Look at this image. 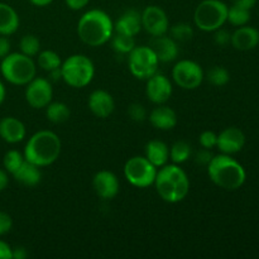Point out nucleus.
<instances>
[{
	"mask_svg": "<svg viewBox=\"0 0 259 259\" xmlns=\"http://www.w3.org/2000/svg\"><path fill=\"white\" fill-rule=\"evenodd\" d=\"M149 121L159 131H171L177 125V114L174 109L161 104L151 111Z\"/></svg>",
	"mask_w": 259,
	"mask_h": 259,
	"instance_id": "412c9836",
	"label": "nucleus"
},
{
	"mask_svg": "<svg viewBox=\"0 0 259 259\" xmlns=\"http://www.w3.org/2000/svg\"><path fill=\"white\" fill-rule=\"evenodd\" d=\"M62 80L75 89L86 88L93 81L95 66L85 55H72L66 58L61 65Z\"/></svg>",
	"mask_w": 259,
	"mask_h": 259,
	"instance_id": "423d86ee",
	"label": "nucleus"
},
{
	"mask_svg": "<svg viewBox=\"0 0 259 259\" xmlns=\"http://www.w3.org/2000/svg\"><path fill=\"white\" fill-rule=\"evenodd\" d=\"M230 45L238 51H250L259 45V30L253 27L243 25L232 33Z\"/></svg>",
	"mask_w": 259,
	"mask_h": 259,
	"instance_id": "aec40b11",
	"label": "nucleus"
},
{
	"mask_svg": "<svg viewBox=\"0 0 259 259\" xmlns=\"http://www.w3.org/2000/svg\"><path fill=\"white\" fill-rule=\"evenodd\" d=\"M257 0H232V5H235V7L244 8V9L250 10L255 5Z\"/></svg>",
	"mask_w": 259,
	"mask_h": 259,
	"instance_id": "79ce46f5",
	"label": "nucleus"
},
{
	"mask_svg": "<svg viewBox=\"0 0 259 259\" xmlns=\"http://www.w3.org/2000/svg\"><path fill=\"white\" fill-rule=\"evenodd\" d=\"M111 47L118 55H129L136 47V39L131 35L115 33L111 37Z\"/></svg>",
	"mask_w": 259,
	"mask_h": 259,
	"instance_id": "bb28decb",
	"label": "nucleus"
},
{
	"mask_svg": "<svg viewBox=\"0 0 259 259\" xmlns=\"http://www.w3.org/2000/svg\"><path fill=\"white\" fill-rule=\"evenodd\" d=\"M25 125L14 116H5L0 120V138L10 144L22 142L25 138Z\"/></svg>",
	"mask_w": 259,
	"mask_h": 259,
	"instance_id": "a211bd4d",
	"label": "nucleus"
},
{
	"mask_svg": "<svg viewBox=\"0 0 259 259\" xmlns=\"http://www.w3.org/2000/svg\"><path fill=\"white\" fill-rule=\"evenodd\" d=\"M25 86V100L33 109H45L52 101L53 89L47 78L34 77Z\"/></svg>",
	"mask_w": 259,
	"mask_h": 259,
	"instance_id": "9b49d317",
	"label": "nucleus"
},
{
	"mask_svg": "<svg viewBox=\"0 0 259 259\" xmlns=\"http://www.w3.org/2000/svg\"><path fill=\"white\" fill-rule=\"evenodd\" d=\"M169 29V37L174 38L177 43H184L189 42L194 37V29H192L191 25L189 23H176L175 25H172Z\"/></svg>",
	"mask_w": 259,
	"mask_h": 259,
	"instance_id": "7c9ffc66",
	"label": "nucleus"
},
{
	"mask_svg": "<svg viewBox=\"0 0 259 259\" xmlns=\"http://www.w3.org/2000/svg\"><path fill=\"white\" fill-rule=\"evenodd\" d=\"M19 28V15L7 3H0V35H12Z\"/></svg>",
	"mask_w": 259,
	"mask_h": 259,
	"instance_id": "b1692460",
	"label": "nucleus"
},
{
	"mask_svg": "<svg viewBox=\"0 0 259 259\" xmlns=\"http://www.w3.org/2000/svg\"><path fill=\"white\" fill-rule=\"evenodd\" d=\"M45 109L46 116L53 124L65 123V121L68 120L71 115L70 108L65 103H61V101H56V103L51 101Z\"/></svg>",
	"mask_w": 259,
	"mask_h": 259,
	"instance_id": "393cba45",
	"label": "nucleus"
},
{
	"mask_svg": "<svg viewBox=\"0 0 259 259\" xmlns=\"http://www.w3.org/2000/svg\"><path fill=\"white\" fill-rule=\"evenodd\" d=\"M25 161L23 153H20L17 149H10L5 153L4 158H3V166H4V169L8 172V174L13 175L20 166L23 164V162Z\"/></svg>",
	"mask_w": 259,
	"mask_h": 259,
	"instance_id": "2f4dec72",
	"label": "nucleus"
},
{
	"mask_svg": "<svg viewBox=\"0 0 259 259\" xmlns=\"http://www.w3.org/2000/svg\"><path fill=\"white\" fill-rule=\"evenodd\" d=\"M8 184H9V177H8V172L5 169L0 168V192L4 191L7 189Z\"/></svg>",
	"mask_w": 259,
	"mask_h": 259,
	"instance_id": "c03bdc74",
	"label": "nucleus"
},
{
	"mask_svg": "<svg viewBox=\"0 0 259 259\" xmlns=\"http://www.w3.org/2000/svg\"><path fill=\"white\" fill-rule=\"evenodd\" d=\"M29 2L32 3L33 5H35V7H47V5H50L53 0H29Z\"/></svg>",
	"mask_w": 259,
	"mask_h": 259,
	"instance_id": "a18cd8bd",
	"label": "nucleus"
},
{
	"mask_svg": "<svg viewBox=\"0 0 259 259\" xmlns=\"http://www.w3.org/2000/svg\"><path fill=\"white\" fill-rule=\"evenodd\" d=\"M119 180L115 174L108 169L99 171L93 179V189L103 200H111L119 192Z\"/></svg>",
	"mask_w": 259,
	"mask_h": 259,
	"instance_id": "2eb2a0df",
	"label": "nucleus"
},
{
	"mask_svg": "<svg viewBox=\"0 0 259 259\" xmlns=\"http://www.w3.org/2000/svg\"><path fill=\"white\" fill-rule=\"evenodd\" d=\"M158 58L149 46H136L129 53V71L139 80H147L153 76L158 70Z\"/></svg>",
	"mask_w": 259,
	"mask_h": 259,
	"instance_id": "1a4fd4ad",
	"label": "nucleus"
},
{
	"mask_svg": "<svg viewBox=\"0 0 259 259\" xmlns=\"http://www.w3.org/2000/svg\"><path fill=\"white\" fill-rule=\"evenodd\" d=\"M245 144V136L237 126H229L218 134L217 148L224 154L238 153L243 149Z\"/></svg>",
	"mask_w": 259,
	"mask_h": 259,
	"instance_id": "4468645a",
	"label": "nucleus"
},
{
	"mask_svg": "<svg viewBox=\"0 0 259 259\" xmlns=\"http://www.w3.org/2000/svg\"><path fill=\"white\" fill-rule=\"evenodd\" d=\"M212 157L214 156H212V153L210 152V149L202 148L201 151H199L196 153V156H195V161H196V163L201 164V166H207L209 162L211 161Z\"/></svg>",
	"mask_w": 259,
	"mask_h": 259,
	"instance_id": "4c0bfd02",
	"label": "nucleus"
},
{
	"mask_svg": "<svg viewBox=\"0 0 259 259\" xmlns=\"http://www.w3.org/2000/svg\"><path fill=\"white\" fill-rule=\"evenodd\" d=\"M205 78L211 83L212 86H218V88H222L225 86L230 80V73L223 66H214V67L210 68L209 71L205 75Z\"/></svg>",
	"mask_w": 259,
	"mask_h": 259,
	"instance_id": "c756f323",
	"label": "nucleus"
},
{
	"mask_svg": "<svg viewBox=\"0 0 259 259\" xmlns=\"http://www.w3.org/2000/svg\"><path fill=\"white\" fill-rule=\"evenodd\" d=\"M66 5L72 10H81L90 3V0H65Z\"/></svg>",
	"mask_w": 259,
	"mask_h": 259,
	"instance_id": "ea45409f",
	"label": "nucleus"
},
{
	"mask_svg": "<svg viewBox=\"0 0 259 259\" xmlns=\"http://www.w3.org/2000/svg\"><path fill=\"white\" fill-rule=\"evenodd\" d=\"M172 78L181 89L195 90L202 83L205 73L201 66L195 61L181 60L172 68Z\"/></svg>",
	"mask_w": 259,
	"mask_h": 259,
	"instance_id": "9d476101",
	"label": "nucleus"
},
{
	"mask_svg": "<svg viewBox=\"0 0 259 259\" xmlns=\"http://www.w3.org/2000/svg\"><path fill=\"white\" fill-rule=\"evenodd\" d=\"M142 15V28L152 37L163 35L168 32L169 20L166 12L157 5L144 8Z\"/></svg>",
	"mask_w": 259,
	"mask_h": 259,
	"instance_id": "f8f14e48",
	"label": "nucleus"
},
{
	"mask_svg": "<svg viewBox=\"0 0 259 259\" xmlns=\"http://www.w3.org/2000/svg\"><path fill=\"white\" fill-rule=\"evenodd\" d=\"M144 157L151 162L157 168H161L167 164L169 159V148L164 142L153 139L146 144L144 148Z\"/></svg>",
	"mask_w": 259,
	"mask_h": 259,
	"instance_id": "4be33fe9",
	"label": "nucleus"
},
{
	"mask_svg": "<svg viewBox=\"0 0 259 259\" xmlns=\"http://www.w3.org/2000/svg\"><path fill=\"white\" fill-rule=\"evenodd\" d=\"M209 179L220 189L234 191L244 185L247 174L242 164L229 154L214 156L207 164Z\"/></svg>",
	"mask_w": 259,
	"mask_h": 259,
	"instance_id": "20e7f679",
	"label": "nucleus"
},
{
	"mask_svg": "<svg viewBox=\"0 0 259 259\" xmlns=\"http://www.w3.org/2000/svg\"><path fill=\"white\" fill-rule=\"evenodd\" d=\"M128 115L133 121L142 123L147 119V110L142 104L133 103L128 106Z\"/></svg>",
	"mask_w": 259,
	"mask_h": 259,
	"instance_id": "72a5a7b5",
	"label": "nucleus"
},
{
	"mask_svg": "<svg viewBox=\"0 0 259 259\" xmlns=\"http://www.w3.org/2000/svg\"><path fill=\"white\" fill-rule=\"evenodd\" d=\"M28 257V252L24 247L12 248V258L14 259H25Z\"/></svg>",
	"mask_w": 259,
	"mask_h": 259,
	"instance_id": "37998d69",
	"label": "nucleus"
},
{
	"mask_svg": "<svg viewBox=\"0 0 259 259\" xmlns=\"http://www.w3.org/2000/svg\"><path fill=\"white\" fill-rule=\"evenodd\" d=\"M157 194L163 201L176 204L189 195L190 180L179 164H164L157 171L154 180Z\"/></svg>",
	"mask_w": 259,
	"mask_h": 259,
	"instance_id": "f257e3e1",
	"label": "nucleus"
},
{
	"mask_svg": "<svg viewBox=\"0 0 259 259\" xmlns=\"http://www.w3.org/2000/svg\"><path fill=\"white\" fill-rule=\"evenodd\" d=\"M142 29V15L138 10L128 9L114 23V32L136 37Z\"/></svg>",
	"mask_w": 259,
	"mask_h": 259,
	"instance_id": "6ab92c4d",
	"label": "nucleus"
},
{
	"mask_svg": "<svg viewBox=\"0 0 259 259\" xmlns=\"http://www.w3.org/2000/svg\"><path fill=\"white\" fill-rule=\"evenodd\" d=\"M0 259H12V247L0 239Z\"/></svg>",
	"mask_w": 259,
	"mask_h": 259,
	"instance_id": "a19ab883",
	"label": "nucleus"
},
{
	"mask_svg": "<svg viewBox=\"0 0 259 259\" xmlns=\"http://www.w3.org/2000/svg\"><path fill=\"white\" fill-rule=\"evenodd\" d=\"M61 65H62V61H61L60 55L55 51L46 50L38 53V66L42 70L51 72L56 68H60Z\"/></svg>",
	"mask_w": 259,
	"mask_h": 259,
	"instance_id": "cd10ccee",
	"label": "nucleus"
},
{
	"mask_svg": "<svg viewBox=\"0 0 259 259\" xmlns=\"http://www.w3.org/2000/svg\"><path fill=\"white\" fill-rule=\"evenodd\" d=\"M0 72L8 82L24 86L35 77L37 67L32 57L23 55L22 52H15L3 58Z\"/></svg>",
	"mask_w": 259,
	"mask_h": 259,
	"instance_id": "39448f33",
	"label": "nucleus"
},
{
	"mask_svg": "<svg viewBox=\"0 0 259 259\" xmlns=\"http://www.w3.org/2000/svg\"><path fill=\"white\" fill-rule=\"evenodd\" d=\"M149 47L152 48L159 62H172L179 56V45L174 38L166 34L152 38Z\"/></svg>",
	"mask_w": 259,
	"mask_h": 259,
	"instance_id": "f3484780",
	"label": "nucleus"
},
{
	"mask_svg": "<svg viewBox=\"0 0 259 259\" xmlns=\"http://www.w3.org/2000/svg\"><path fill=\"white\" fill-rule=\"evenodd\" d=\"M77 34L85 45L90 47H100L113 37L114 23L104 10L91 9L78 20Z\"/></svg>",
	"mask_w": 259,
	"mask_h": 259,
	"instance_id": "f03ea898",
	"label": "nucleus"
},
{
	"mask_svg": "<svg viewBox=\"0 0 259 259\" xmlns=\"http://www.w3.org/2000/svg\"><path fill=\"white\" fill-rule=\"evenodd\" d=\"M250 20V10L244 9V8L235 7H228V17L227 22H229L232 25L235 27H243L247 25V23Z\"/></svg>",
	"mask_w": 259,
	"mask_h": 259,
	"instance_id": "c85d7f7f",
	"label": "nucleus"
},
{
	"mask_svg": "<svg viewBox=\"0 0 259 259\" xmlns=\"http://www.w3.org/2000/svg\"><path fill=\"white\" fill-rule=\"evenodd\" d=\"M40 167L30 163V162L24 161L22 166L12 175L17 182H19L23 186L33 187L37 186L42 180V174H40Z\"/></svg>",
	"mask_w": 259,
	"mask_h": 259,
	"instance_id": "5701e85b",
	"label": "nucleus"
},
{
	"mask_svg": "<svg viewBox=\"0 0 259 259\" xmlns=\"http://www.w3.org/2000/svg\"><path fill=\"white\" fill-rule=\"evenodd\" d=\"M218 142V134H215L211 131H205L200 134L199 137V143L202 148L212 149L217 147Z\"/></svg>",
	"mask_w": 259,
	"mask_h": 259,
	"instance_id": "f704fd0d",
	"label": "nucleus"
},
{
	"mask_svg": "<svg viewBox=\"0 0 259 259\" xmlns=\"http://www.w3.org/2000/svg\"><path fill=\"white\" fill-rule=\"evenodd\" d=\"M89 110L96 116V118L105 119L113 114L115 109V101L111 94L105 90H95L90 94L88 100Z\"/></svg>",
	"mask_w": 259,
	"mask_h": 259,
	"instance_id": "dca6fc26",
	"label": "nucleus"
},
{
	"mask_svg": "<svg viewBox=\"0 0 259 259\" xmlns=\"http://www.w3.org/2000/svg\"><path fill=\"white\" fill-rule=\"evenodd\" d=\"M13 219L8 212L0 211V237L8 234L12 230Z\"/></svg>",
	"mask_w": 259,
	"mask_h": 259,
	"instance_id": "e433bc0d",
	"label": "nucleus"
},
{
	"mask_svg": "<svg viewBox=\"0 0 259 259\" xmlns=\"http://www.w3.org/2000/svg\"><path fill=\"white\" fill-rule=\"evenodd\" d=\"M10 53V42L7 35H0V60Z\"/></svg>",
	"mask_w": 259,
	"mask_h": 259,
	"instance_id": "58836bf2",
	"label": "nucleus"
},
{
	"mask_svg": "<svg viewBox=\"0 0 259 259\" xmlns=\"http://www.w3.org/2000/svg\"><path fill=\"white\" fill-rule=\"evenodd\" d=\"M61 149V139L55 132L39 131L28 139L23 156L25 161L35 166L47 167L57 161Z\"/></svg>",
	"mask_w": 259,
	"mask_h": 259,
	"instance_id": "7ed1b4c3",
	"label": "nucleus"
},
{
	"mask_svg": "<svg viewBox=\"0 0 259 259\" xmlns=\"http://www.w3.org/2000/svg\"><path fill=\"white\" fill-rule=\"evenodd\" d=\"M156 166L151 163L144 156H134L124 164V176L126 181L134 187L146 189L154 184L157 176Z\"/></svg>",
	"mask_w": 259,
	"mask_h": 259,
	"instance_id": "6e6552de",
	"label": "nucleus"
},
{
	"mask_svg": "<svg viewBox=\"0 0 259 259\" xmlns=\"http://www.w3.org/2000/svg\"><path fill=\"white\" fill-rule=\"evenodd\" d=\"M192 149L186 141H177L169 148V159L175 164L185 163L191 157Z\"/></svg>",
	"mask_w": 259,
	"mask_h": 259,
	"instance_id": "a878e982",
	"label": "nucleus"
},
{
	"mask_svg": "<svg viewBox=\"0 0 259 259\" xmlns=\"http://www.w3.org/2000/svg\"><path fill=\"white\" fill-rule=\"evenodd\" d=\"M228 5L222 0H202L194 13V22L204 32H215L227 22Z\"/></svg>",
	"mask_w": 259,
	"mask_h": 259,
	"instance_id": "0eeeda50",
	"label": "nucleus"
},
{
	"mask_svg": "<svg viewBox=\"0 0 259 259\" xmlns=\"http://www.w3.org/2000/svg\"><path fill=\"white\" fill-rule=\"evenodd\" d=\"M5 96H7V90H5L4 83H3L2 81H0V105H2V104L4 103Z\"/></svg>",
	"mask_w": 259,
	"mask_h": 259,
	"instance_id": "49530a36",
	"label": "nucleus"
},
{
	"mask_svg": "<svg viewBox=\"0 0 259 259\" xmlns=\"http://www.w3.org/2000/svg\"><path fill=\"white\" fill-rule=\"evenodd\" d=\"M230 40H232V34H230L227 29L219 28V29L215 30L214 42L217 43L219 47H225V46L230 45Z\"/></svg>",
	"mask_w": 259,
	"mask_h": 259,
	"instance_id": "c9c22d12",
	"label": "nucleus"
},
{
	"mask_svg": "<svg viewBox=\"0 0 259 259\" xmlns=\"http://www.w3.org/2000/svg\"><path fill=\"white\" fill-rule=\"evenodd\" d=\"M172 91H174V88L167 76L156 72L153 76L147 78L146 95L148 100L153 104L161 105V104L167 103L171 99Z\"/></svg>",
	"mask_w": 259,
	"mask_h": 259,
	"instance_id": "ddd939ff",
	"label": "nucleus"
},
{
	"mask_svg": "<svg viewBox=\"0 0 259 259\" xmlns=\"http://www.w3.org/2000/svg\"><path fill=\"white\" fill-rule=\"evenodd\" d=\"M19 48L23 55L34 57L40 52V42L34 34H25L20 39Z\"/></svg>",
	"mask_w": 259,
	"mask_h": 259,
	"instance_id": "473e14b6",
	"label": "nucleus"
}]
</instances>
